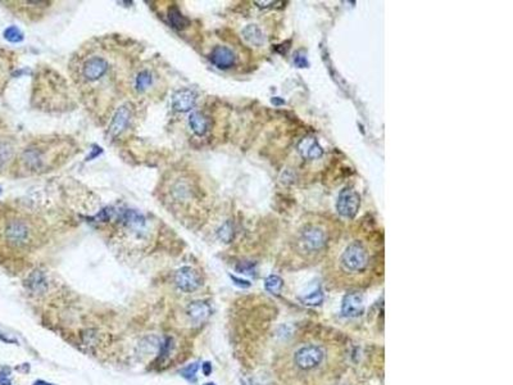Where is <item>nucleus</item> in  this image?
<instances>
[{"instance_id": "obj_1", "label": "nucleus", "mask_w": 513, "mask_h": 385, "mask_svg": "<svg viewBox=\"0 0 513 385\" xmlns=\"http://www.w3.org/2000/svg\"><path fill=\"white\" fill-rule=\"evenodd\" d=\"M135 48L121 38L104 36L87 41L70 62L73 82L87 109L102 122L114 104L131 89L136 70Z\"/></svg>"}, {"instance_id": "obj_2", "label": "nucleus", "mask_w": 513, "mask_h": 385, "mask_svg": "<svg viewBox=\"0 0 513 385\" xmlns=\"http://www.w3.org/2000/svg\"><path fill=\"white\" fill-rule=\"evenodd\" d=\"M159 199L163 206L180 222L195 225L204 211V191L202 184L191 168H173L161 180Z\"/></svg>"}, {"instance_id": "obj_3", "label": "nucleus", "mask_w": 513, "mask_h": 385, "mask_svg": "<svg viewBox=\"0 0 513 385\" xmlns=\"http://www.w3.org/2000/svg\"><path fill=\"white\" fill-rule=\"evenodd\" d=\"M45 225L38 214L12 204H0V250L9 254L31 252L43 243Z\"/></svg>"}, {"instance_id": "obj_4", "label": "nucleus", "mask_w": 513, "mask_h": 385, "mask_svg": "<svg viewBox=\"0 0 513 385\" xmlns=\"http://www.w3.org/2000/svg\"><path fill=\"white\" fill-rule=\"evenodd\" d=\"M76 153V144L70 138L49 136L31 141L14 159L12 171L18 177L35 176L54 171Z\"/></svg>"}, {"instance_id": "obj_5", "label": "nucleus", "mask_w": 513, "mask_h": 385, "mask_svg": "<svg viewBox=\"0 0 513 385\" xmlns=\"http://www.w3.org/2000/svg\"><path fill=\"white\" fill-rule=\"evenodd\" d=\"M329 345L316 339L293 344L284 360L286 382L313 385L329 370Z\"/></svg>"}, {"instance_id": "obj_6", "label": "nucleus", "mask_w": 513, "mask_h": 385, "mask_svg": "<svg viewBox=\"0 0 513 385\" xmlns=\"http://www.w3.org/2000/svg\"><path fill=\"white\" fill-rule=\"evenodd\" d=\"M114 221L117 238L126 245L143 248L153 236V222L138 211L126 209L121 212Z\"/></svg>"}, {"instance_id": "obj_7", "label": "nucleus", "mask_w": 513, "mask_h": 385, "mask_svg": "<svg viewBox=\"0 0 513 385\" xmlns=\"http://www.w3.org/2000/svg\"><path fill=\"white\" fill-rule=\"evenodd\" d=\"M339 270L349 277H359L370 271L372 265V252L370 245L362 240L349 242L339 254Z\"/></svg>"}, {"instance_id": "obj_8", "label": "nucleus", "mask_w": 513, "mask_h": 385, "mask_svg": "<svg viewBox=\"0 0 513 385\" xmlns=\"http://www.w3.org/2000/svg\"><path fill=\"white\" fill-rule=\"evenodd\" d=\"M162 79L157 70L150 66L136 67L131 80V89L140 97L150 98L161 92Z\"/></svg>"}, {"instance_id": "obj_9", "label": "nucleus", "mask_w": 513, "mask_h": 385, "mask_svg": "<svg viewBox=\"0 0 513 385\" xmlns=\"http://www.w3.org/2000/svg\"><path fill=\"white\" fill-rule=\"evenodd\" d=\"M134 121H135V109L133 104L126 103L119 106L118 108L114 109L109 118L108 136L112 140H117L130 130Z\"/></svg>"}, {"instance_id": "obj_10", "label": "nucleus", "mask_w": 513, "mask_h": 385, "mask_svg": "<svg viewBox=\"0 0 513 385\" xmlns=\"http://www.w3.org/2000/svg\"><path fill=\"white\" fill-rule=\"evenodd\" d=\"M298 242H299V245L303 249V252H321L327 243V234L321 226L307 225L300 231Z\"/></svg>"}, {"instance_id": "obj_11", "label": "nucleus", "mask_w": 513, "mask_h": 385, "mask_svg": "<svg viewBox=\"0 0 513 385\" xmlns=\"http://www.w3.org/2000/svg\"><path fill=\"white\" fill-rule=\"evenodd\" d=\"M173 280H175L176 286L184 293H194L195 291H198L202 286V276L197 270L189 266L178 269L175 272Z\"/></svg>"}, {"instance_id": "obj_12", "label": "nucleus", "mask_w": 513, "mask_h": 385, "mask_svg": "<svg viewBox=\"0 0 513 385\" xmlns=\"http://www.w3.org/2000/svg\"><path fill=\"white\" fill-rule=\"evenodd\" d=\"M359 203H361V199H359L358 194L353 189L346 187V189L341 190V192L339 194L338 202H336V211L343 217L353 218L358 213Z\"/></svg>"}, {"instance_id": "obj_13", "label": "nucleus", "mask_w": 513, "mask_h": 385, "mask_svg": "<svg viewBox=\"0 0 513 385\" xmlns=\"http://www.w3.org/2000/svg\"><path fill=\"white\" fill-rule=\"evenodd\" d=\"M209 60L219 70H230L236 63V54L226 45H217L209 53Z\"/></svg>"}, {"instance_id": "obj_14", "label": "nucleus", "mask_w": 513, "mask_h": 385, "mask_svg": "<svg viewBox=\"0 0 513 385\" xmlns=\"http://www.w3.org/2000/svg\"><path fill=\"white\" fill-rule=\"evenodd\" d=\"M14 4L13 8L16 9V13L19 17H27V18H38L39 16H43L45 9L50 6L49 2H11Z\"/></svg>"}, {"instance_id": "obj_15", "label": "nucleus", "mask_w": 513, "mask_h": 385, "mask_svg": "<svg viewBox=\"0 0 513 385\" xmlns=\"http://www.w3.org/2000/svg\"><path fill=\"white\" fill-rule=\"evenodd\" d=\"M187 125H189L190 131L198 138H203L211 130V118H209L204 112L202 111H193L190 113L189 119H187Z\"/></svg>"}, {"instance_id": "obj_16", "label": "nucleus", "mask_w": 513, "mask_h": 385, "mask_svg": "<svg viewBox=\"0 0 513 385\" xmlns=\"http://www.w3.org/2000/svg\"><path fill=\"white\" fill-rule=\"evenodd\" d=\"M195 102H197V94L193 90H177L172 97V108L177 112L191 111L195 107Z\"/></svg>"}, {"instance_id": "obj_17", "label": "nucleus", "mask_w": 513, "mask_h": 385, "mask_svg": "<svg viewBox=\"0 0 513 385\" xmlns=\"http://www.w3.org/2000/svg\"><path fill=\"white\" fill-rule=\"evenodd\" d=\"M343 315L346 317H357L363 312V297L358 292L348 293L343 299Z\"/></svg>"}, {"instance_id": "obj_18", "label": "nucleus", "mask_w": 513, "mask_h": 385, "mask_svg": "<svg viewBox=\"0 0 513 385\" xmlns=\"http://www.w3.org/2000/svg\"><path fill=\"white\" fill-rule=\"evenodd\" d=\"M186 313L195 325H200L208 320L211 316V307L204 302H193L187 306Z\"/></svg>"}, {"instance_id": "obj_19", "label": "nucleus", "mask_w": 513, "mask_h": 385, "mask_svg": "<svg viewBox=\"0 0 513 385\" xmlns=\"http://www.w3.org/2000/svg\"><path fill=\"white\" fill-rule=\"evenodd\" d=\"M298 150H299L300 155L305 159H317L324 153L318 141L314 138H311V136L302 139V141L298 145Z\"/></svg>"}, {"instance_id": "obj_20", "label": "nucleus", "mask_w": 513, "mask_h": 385, "mask_svg": "<svg viewBox=\"0 0 513 385\" xmlns=\"http://www.w3.org/2000/svg\"><path fill=\"white\" fill-rule=\"evenodd\" d=\"M243 38L253 46H261L265 43V35L256 25H249L243 30Z\"/></svg>"}, {"instance_id": "obj_21", "label": "nucleus", "mask_w": 513, "mask_h": 385, "mask_svg": "<svg viewBox=\"0 0 513 385\" xmlns=\"http://www.w3.org/2000/svg\"><path fill=\"white\" fill-rule=\"evenodd\" d=\"M27 285L34 293H44L48 289V280L44 272L41 271H34L33 274L28 276Z\"/></svg>"}, {"instance_id": "obj_22", "label": "nucleus", "mask_w": 513, "mask_h": 385, "mask_svg": "<svg viewBox=\"0 0 513 385\" xmlns=\"http://www.w3.org/2000/svg\"><path fill=\"white\" fill-rule=\"evenodd\" d=\"M168 17H170V22H171V25H172V27L178 28V30H182V28L187 27V23H189V21H187V19L182 16L181 12L178 11L176 7L170 8V11H168Z\"/></svg>"}, {"instance_id": "obj_23", "label": "nucleus", "mask_w": 513, "mask_h": 385, "mask_svg": "<svg viewBox=\"0 0 513 385\" xmlns=\"http://www.w3.org/2000/svg\"><path fill=\"white\" fill-rule=\"evenodd\" d=\"M282 285H284L282 279H281L280 276H276V275H271V276H268L265 281L266 289H267L270 293L273 294H277L278 292L281 291Z\"/></svg>"}, {"instance_id": "obj_24", "label": "nucleus", "mask_w": 513, "mask_h": 385, "mask_svg": "<svg viewBox=\"0 0 513 385\" xmlns=\"http://www.w3.org/2000/svg\"><path fill=\"white\" fill-rule=\"evenodd\" d=\"M4 36H6L7 40L11 41V43H19V41H22V39H23V34H22L21 30L17 28L16 26H11V27L7 28L6 33H4Z\"/></svg>"}, {"instance_id": "obj_25", "label": "nucleus", "mask_w": 513, "mask_h": 385, "mask_svg": "<svg viewBox=\"0 0 513 385\" xmlns=\"http://www.w3.org/2000/svg\"><path fill=\"white\" fill-rule=\"evenodd\" d=\"M322 301H324V294H322L321 291H316L313 292V293L308 294V296L303 299V302H304L305 304H309V306H317V304L321 303Z\"/></svg>"}, {"instance_id": "obj_26", "label": "nucleus", "mask_w": 513, "mask_h": 385, "mask_svg": "<svg viewBox=\"0 0 513 385\" xmlns=\"http://www.w3.org/2000/svg\"><path fill=\"white\" fill-rule=\"evenodd\" d=\"M218 235L222 240H225V242H229L230 239H231V236H233V228H231L230 222H226L221 229H219Z\"/></svg>"}, {"instance_id": "obj_27", "label": "nucleus", "mask_w": 513, "mask_h": 385, "mask_svg": "<svg viewBox=\"0 0 513 385\" xmlns=\"http://www.w3.org/2000/svg\"><path fill=\"white\" fill-rule=\"evenodd\" d=\"M294 63H295V66L299 68H307L308 65H309V63H308V60L305 59V57H303V55H295Z\"/></svg>"}, {"instance_id": "obj_28", "label": "nucleus", "mask_w": 513, "mask_h": 385, "mask_svg": "<svg viewBox=\"0 0 513 385\" xmlns=\"http://www.w3.org/2000/svg\"><path fill=\"white\" fill-rule=\"evenodd\" d=\"M197 369H198V366L194 364V365H193V366L186 367V369H185L184 371H182V374H184L185 377H191V376H194L195 372H197Z\"/></svg>"}, {"instance_id": "obj_29", "label": "nucleus", "mask_w": 513, "mask_h": 385, "mask_svg": "<svg viewBox=\"0 0 513 385\" xmlns=\"http://www.w3.org/2000/svg\"><path fill=\"white\" fill-rule=\"evenodd\" d=\"M203 372H204V375H207V376L212 372V365L209 364V362H205V364L203 365Z\"/></svg>"}, {"instance_id": "obj_30", "label": "nucleus", "mask_w": 513, "mask_h": 385, "mask_svg": "<svg viewBox=\"0 0 513 385\" xmlns=\"http://www.w3.org/2000/svg\"><path fill=\"white\" fill-rule=\"evenodd\" d=\"M233 279H234V281H235V284L240 285V286H243V287H248L249 285H250L248 281H244V280L236 279V277H233Z\"/></svg>"}, {"instance_id": "obj_31", "label": "nucleus", "mask_w": 513, "mask_h": 385, "mask_svg": "<svg viewBox=\"0 0 513 385\" xmlns=\"http://www.w3.org/2000/svg\"><path fill=\"white\" fill-rule=\"evenodd\" d=\"M0 385H11V381L8 379H6V377H2L0 379Z\"/></svg>"}, {"instance_id": "obj_32", "label": "nucleus", "mask_w": 513, "mask_h": 385, "mask_svg": "<svg viewBox=\"0 0 513 385\" xmlns=\"http://www.w3.org/2000/svg\"><path fill=\"white\" fill-rule=\"evenodd\" d=\"M272 102H273V104H284V102L282 101H276V99H272Z\"/></svg>"}, {"instance_id": "obj_33", "label": "nucleus", "mask_w": 513, "mask_h": 385, "mask_svg": "<svg viewBox=\"0 0 513 385\" xmlns=\"http://www.w3.org/2000/svg\"><path fill=\"white\" fill-rule=\"evenodd\" d=\"M204 385H214L213 382H208V384H204Z\"/></svg>"}]
</instances>
